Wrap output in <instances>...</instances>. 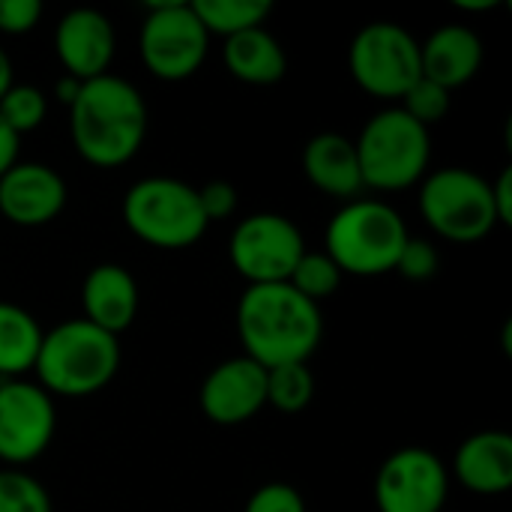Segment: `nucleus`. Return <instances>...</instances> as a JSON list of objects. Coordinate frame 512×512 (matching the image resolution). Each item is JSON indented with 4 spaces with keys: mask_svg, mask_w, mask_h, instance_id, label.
<instances>
[{
    "mask_svg": "<svg viewBox=\"0 0 512 512\" xmlns=\"http://www.w3.org/2000/svg\"><path fill=\"white\" fill-rule=\"evenodd\" d=\"M441 267V258H438V249L435 243L429 240H417V237H408V243L402 246L399 252V261H396V270L411 279V282H426L438 273Z\"/></svg>",
    "mask_w": 512,
    "mask_h": 512,
    "instance_id": "nucleus-28",
    "label": "nucleus"
},
{
    "mask_svg": "<svg viewBox=\"0 0 512 512\" xmlns=\"http://www.w3.org/2000/svg\"><path fill=\"white\" fill-rule=\"evenodd\" d=\"M120 369L117 336L99 330L96 324L75 318L42 333L36 354V378L48 396L81 399L105 390Z\"/></svg>",
    "mask_w": 512,
    "mask_h": 512,
    "instance_id": "nucleus-3",
    "label": "nucleus"
},
{
    "mask_svg": "<svg viewBox=\"0 0 512 512\" xmlns=\"http://www.w3.org/2000/svg\"><path fill=\"white\" fill-rule=\"evenodd\" d=\"M408 237V225L396 207L375 198H354L327 225V255L342 276H384L396 270Z\"/></svg>",
    "mask_w": 512,
    "mask_h": 512,
    "instance_id": "nucleus-4",
    "label": "nucleus"
},
{
    "mask_svg": "<svg viewBox=\"0 0 512 512\" xmlns=\"http://www.w3.org/2000/svg\"><path fill=\"white\" fill-rule=\"evenodd\" d=\"M483 66V42L465 24L438 27L426 42H420V69L423 78L456 90L468 84Z\"/></svg>",
    "mask_w": 512,
    "mask_h": 512,
    "instance_id": "nucleus-18",
    "label": "nucleus"
},
{
    "mask_svg": "<svg viewBox=\"0 0 512 512\" xmlns=\"http://www.w3.org/2000/svg\"><path fill=\"white\" fill-rule=\"evenodd\" d=\"M420 213L450 243H480L498 228L492 183L471 168H441L420 186Z\"/></svg>",
    "mask_w": 512,
    "mask_h": 512,
    "instance_id": "nucleus-7",
    "label": "nucleus"
},
{
    "mask_svg": "<svg viewBox=\"0 0 512 512\" xmlns=\"http://www.w3.org/2000/svg\"><path fill=\"white\" fill-rule=\"evenodd\" d=\"M198 204L207 222H222L237 210V189L225 180H210L207 186L198 189Z\"/></svg>",
    "mask_w": 512,
    "mask_h": 512,
    "instance_id": "nucleus-30",
    "label": "nucleus"
},
{
    "mask_svg": "<svg viewBox=\"0 0 512 512\" xmlns=\"http://www.w3.org/2000/svg\"><path fill=\"white\" fill-rule=\"evenodd\" d=\"M42 345V327L36 318L15 306L0 303V378H21L33 372Z\"/></svg>",
    "mask_w": 512,
    "mask_h": 512,
    "instance_id": "nucleus-21",
    "label": "nucleus"
},
{
    "mask_svg": "<svg viewBox=\"0 0 512 512\" xmlns=\"http://www.w3.org/2000/svg\"><path fill=\"white\" fill-rule=\"evenodd\" d=\"M303 252V231L282 213H255L243 219L228 243L231 264L249 285L288 282Z\"/></svg>",
    "mask_w": 512,
    "mask_h": 512,
    "instance_id": "nucleus-10",
    "label": "nucleus"
},
{
    "mask_svg": "<svg viewBox=\"0 0 512 512\" xmlns=\"http://www.w3.org/2000/svg\"><path fill=\"white\" fill-rule=\"evenodd\" d=\"M69 132L84 162L120 168L147 138V102L135 84L105 72L81 84L69 105Z\"/></svg>",
    "mask_w": 512,
    "mask_h": 512,
    "instance_id": "nucleus-2",
    "label": "nucleus"
},
{
    "mask_svg": "<svg viewBox=\"0 0 512 512\" xmlns=\"http://www.w3.org/2000/svg\"><path fill=\"white\" fill-rule=\"evenodd\" d=\"M66 207L63 177L42 162H15L0 177V216L21 228L54 222Z\"/></svg>",
    "mask_w": 512,
    "mask_h": 512,
    "instance_id": "nucleus-14",
    "label": "nucleus"
},
{
    "mask_svg": "<svg viewBox=\"0 0 512 512\" xmlns=\"http://www.w3.org/2000/svg\"><path fill=\"white\" fill-rule=\"evenodd\" d=\"M243 512H306V501L288 483H267L246 501Z\"/></svg>",
    "mask_w": 512,
    "mask_h": 512,
    "instance_id": "nucleus-29",
    "label": "nucleus"
},
{
    "mask_svg": "<svg viewBox=\"0 0 512 512\" xmlns=\"http://www.w3.org/2000/svg\"><path fill=\"white\" fill-rule=\"evenodd\" d=\"M192 12L198 15L207 36H237L255 27H264L273 6L267 0H192Z\"/></svg>",
    "mask_w": 512,
    "mask_h": 512,
    "instance_id": "nucleus-22",
    "label": "nucleus"
},
{
    "mask_svg": "<svg viewBox=\"0 0 512 512\" xmlns=\"http://www.w3.org/2000/svg\"><path fill=\"white\" fill-rule=\"evenodd\" d=\"M123 222L141 243L156 249H189L210 225L198 189L174 177L138 180L123 198Z\"/></svg>",
    "mask_w": 512,
    "mask_h": 512,
    "instance_id": "nucleus-6",
    "label": "nucleus"
},
{
    "mask_svg": "<svg viewBox=\"0 0 512 512\" xmlns=\"http://www.w3.org/2000/svg\"><path fill=\"white\" fill-rule=\"evenodd\" d=\"M363 186L381 192L411 189L423 180L432 159L429 129L411 120L402 108L378 111L354 141Z\"/></svg>",
    "mask_w": 512,
    "mask_h": 512,
    "instance_id": "nucleus-5",
    "label": "nucleus"
},
{
    "mask_svg": "<svg viewBox=\"0 0 512 512\" xmlns=\"http://www.w3.org/2000/svg\"><path fill=\"white\" fill-rule=\"evenodd\" d=\"M114 48V24L99 9H72L60 18L54 30V51L66 75L78 81H93L105 75L114 60Z\"/></svg>",
    "mask_w": 512,
    "mask_h": 512,
    "instance_id": "nucleus-15",
    "label": "nucleus"
},
{
    "mask_svg": "<svg viewBox=\"0 0 512 512\" xmlns=\"http://www.w3.org/2000/svg\"><path fill=\"white\" fill-rule=\"evenodd\" d=\"M84 321L99 330L120 336L132 327L138 315V285L135 276L120 264H96L81 288Z\"/></svg>",
    "mask_w": 512,
    "mask_h": 512,
    "instance_id": "nucleus-16",
    "label": "nucleus"
},
{
    "mask_svg": "<svg viewBox=\"0 0 512 512\" xmlns=\"http://www.w3.org/2000/svg\"><path fill=\"white\" fill-rule=\"evenodd\" d=\"M237 333L243 357L264 369L306 363L324 336L321 309L300 297L288 282L249 285L237 306Z\"/></svg>",
    "mask_w": 512,
    "mask_h": 512,
    "instance_id": "nucleus-1",
    "label": "nucleus"
},
{
    "mask_svg": "<svg viewBox=\"0 0 512 512\" xmlns=\"http://www.w3.org/2000/svg\"><path fill=\"white\" fill-rule=\"evenodd\" d=\"M0 512H51V498L39 480L24 471H0Z\"/></svg>",
    "mask_w": 512,
    "mask_h": 512,
    "instance_id": "nucleus-26",
    "label": "nucleus"
},
{
    "mask_svg": "<svg viewBox=\"0 0 512 512\" xmlns=\"http://www.w3.org/2000/svg\"><path fill=\"white\" fill-rule=\"evenodd\" d=\"M57 411L51 396L30 381L0 378V462L24 468L54 441Z\"/></svg>",
    "mask_w": 512,
    "mask_h": 512,
    "instance_id": "nucleus-11",
    "label": "nucleus"
},
{
    "mask_svg": "<svg viewBox=\"0 0 512 512\" xmlns=\"http://www.w3.org/2000/svg\"><path fill=\"white\" fill-rule=\"evenodd\" d=\"M210 36L201 27L192 3L162 0L147 3V18L141 24L138 51L144 66L162 81L192 78L207 60Z\"/></svg>",
    "mask_w": 512,
    "mask_h": 512,
    "instance_id": "nucleus-9",
    "label": "nucleus"
},
{
    "mask_svg": "<svg viewBox=\"0 0 512 512\" xmlns=\"http://www.w3.org/2000/svg\"><path fill=\"white\" fill-rule=\"evenodd\" d=\"M288 285L300 297H306V300H312L318 306L321 300L336 294V288L342 285V270L333 264V258L327 252H303V258L297 261Z\"/></svg>",
    "mask_w": 512,
    "mask_h": 512,
    "instance_id": "nucleus-24",
    "label": "nucleus"
},
{
    "mask_svg": "<svg viewBox=\"0 0 512 512\" xmlns=\"http://www.w3.org/2000/svg\"><path fill=\"white\" fill-rule=\"evenodd\" d=\"M48 114V99L39 87L30 84H12L0 99V120L21 138L24 132H33L42 126Z\"/></svg>",
    "mask_w": 512,
    "mask_h": 512,
    "instance_id": "nucleus-25",
    "label": "nucleus"
},
{
    "mask_svg": "<svg viewBox=\"0 0 512 512\" xmlns=\"http://www.w3.org/2000/svg\"><path fill=\"white\" fill-rule=\"evenodd\" d=\"M42 18L39 0H0V33L21 36L30 33Z\"/></svg>",
    "mask_w": 512,
    "mask_h": 512,
    "instance_id": "nucleus-31",
    "label": "nucleus"
},
{
    "mask_svg": "<svg viewBox=\"0 0 512 512\" xmlns=\"http://www.w3.org/2000/svg\"><path fill=\"white\" fill-rule=\"evenodd\" d=\"M303 171L315 189L327 192L330 198H342L345 204L360 198V192L366 189L363 174H360L357 147L351 138H345L339 132H321L306 144Z\"/></svg>",
    "mask_w": 512,
    "mask_h": 512,
    "instance_id": "nucleus-19",
    "label": "nucleus"
},
{
    "mask_svg": "<svg viewBox=\"0 0 512 512\" xmlns=\"http://www.w3.org/2000/svg\"><path fill=\"white\" fill-rule=\"evenodd\" d=\"M354 81L375 99H402L420 78V42L396 21L366 24L348 51Z\"/></svg>",
    "mask_w": 512,
    "mask_h": 512,
    "instance_id": "nucleus-8",
    "label": "nucleus"
},
{
    "mask_svg": "<svg viewBox=\"0 0 512 512\" xmlns=\"http://www.w3.org/2000/svg\"><path fill=\"white\" fill-rule=\"evenodd\" d=\"M18 162V135L0 120V177Z\"/></svg>",
    "mask_w": 512,
    "mask_h": 512,
    "instance_id": "nucleus-33",
    "label": "nucleus"
},
{
    "mask_svg": "<svg viewBox=\"0 0 512 512\" xmlns=\"http://www.w3.org/2000/svg\"><path fill=\"white\" fill-rule=\"evenodd\" d=\"M450 492L444 462L423 447H405L387 456L375 477V504L381 512H441Z\"/></svg>",
    "mask_w": 512,
    "mask_h": 512,
    "instance_id": "nucleus-12",
    "label": "nucleus"
},
{
    "mask_svg": "<svg viewBox=\"0 0 512 512\" xmlns=\"http://www.w3.org/2000/svg\"><path fill=\"white\" fill-rule=\"evenodd\" d=\"M495 6L498 0H456V9H465V12H489Z\"/></svg>",
    "mask_w": 512,
    "mask_h": 512,
    "instance_id": "nucleus-36",
    "label": "nucleus"
},
{
    "mask_svg": "<svg viewBox=\"0 0 512 512\" xmlns=\"http://www.w3.org/2000/svg\"><path fill=\"white\" fill-rule=\"evenodd\" d=\"M12 84H15V69H12V60H9V54L0 48V99H3V93H6Z\"/></svg>",
    "mask_w": 512,
    "mask_h": 512,
    "instance_id": "nucleus-35",
    "label": "nucleus"
},
{
    "mask_svg": "<svg viewBox=\"0 0 512 512\" xmlns=\"http://www.w3.org/2000/svg\"><path fill=\"white\" fill-rule=\"evenodd\" d=\"M492 204L498 225H512V168H504L501 177L492 183Z\"/></svg>",
    "mask_w": 512,
    "mask_h": 512,
    "instance_id": "nucleus-32",
    "label": "nucleus"
},
{
    "mask_svg": "<svg viewBox=\"0 0 512 512\" xmlns=\"http://www.w3.org/2000/svg\"><path fill=\"white\" fill-rule=\"evenodd\" d=\"M81 84H84V81H78V78H72V75H63V78L54 84V96H57L63 105H72L75 96H78V90H81Z\"/></svg>",
    "mask_w": 512,
    "mask_h": 512,
    "instance_id": "nucleus-34",
    "label": "nucleus"
},
{
    "mask_svg": "<svg viewBox=\"0 0 512 512\" xmlns=\"http://www.w3.org/2000/svg\"><path fill=\"white\" fill-rule=\"evenodd\" d=\"M402 111L417 120L420 126H432V123H441L450 111V90H444L441 84L429 81V78H420L402 99H399Z\"/></svg>",
    "mask_w": 512,
    "mask_h": 512,
    "instance_id": "nucleus-27",
    "label": "nucleus"
},
{
    "mask_svg": "<svg viewBox=\"0 0 512 512\" xmlns=\"http://www.w3.org/2000/svg\"><path fill=\"white\" fill-rule=\"evenodd\" d=\"M315 396V378L306 363L267 369V405L279 414H300Z\"/></svg>",
    "mask_w": 512,
    "mask_h": 512,
    "instance_id": "nucleus-23",
    "label": "nucleus"
},
{
    "mask_svg": "<svg viewBox=\"0 0 512 512\" xmlns=\"http://www.w3.org/2000/svg\"><path fill=\"white\" fill-rule=\"evenodd\" d=\"M456 480L474 495H504L512 489V438L501 429L477 432L453 456Z\"/></svg>",
    "mask_w": 512,
    "mask_h": 512,
    "instance_id": "nucleus-17",
    "label": "nucleus"
},
{
    "mask_svg": "<svg viewBox=\"0 0 512 512\" xmlns=\"http://www.w3.org/2000/svg\"><path fill=\"white\" fill-rule=\"evenodd\" d=\"M198 399L207 420L240 426L267 408V369L249 357H231L204 378Z\"/></svg>",
    "mask_w": 512,
    "mask_h": 512,
    "instance_id": "nucleus-13",
    "label": "nucleus"
},
{
    "mask_svg": "<svg viewBox=\"0 0 512 512\" xmlns=\"http://www.w3.org/2000/svg\"><path fill=\"white\" fill-rule=\"evenodd\" d=\"M225 66L237 81L267 87L285 78L288 57L282 42L267 27H255L225 39Z\"/></svg>",
    "mask_w": 512,
    "mask_h": 512,
    "instance_id": "nucleus-20",
    "label": "nucleus"
}]
</instances>
